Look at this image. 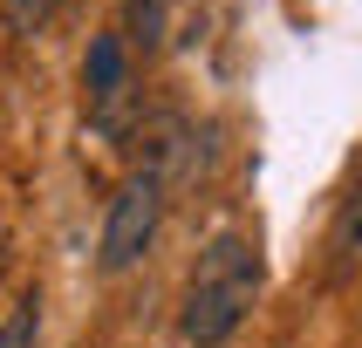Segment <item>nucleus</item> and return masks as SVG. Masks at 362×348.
<instances>
[{
    "label": "nucleus",
    "mask_w": 362,
    "mask_h": 348,
    "mask_svg": "<svg viewBox=\"0 0 362 348\" xmlns=\"http://www.w3.org/2000/svg\"><path fill=\"white\" fill-rule=\"evenodd\" d=\"M158 219H164V184L151 171H130L117 184V198L103 212V239H96V266L103 273H123V266H137L158 239Z\"/></svg>",
    "instance_id": "nucleus-2"
},
{
    "label": "nucleus",
    "mask_w": 362,
    "mask_h": 348,
    "mask_svg": "<svg viewBox=\"0 0 362 348\" xmlns=\"http://www.w3.org/2000/svg\"><path fill=\"white\" fill-rule=\"evenodd\" d=\"M35 335H41V294L28 287L14 307H7V328H0V348H35Z\"/></svg>",
    "instance_id": "nucleus-5"
},
{
    "label": "nucleus",
    "mask_w": 362,
    "mask_h": 348,
    "mask_svg": "<svg viewBox=\"0 0 362 348\" xmlns=\"http://www.w3.org/2000/svg\"><path fill=\"white\" fill-rule=\"evenodd\" d=\"M260 280H267V266H260V246L240 239V232H219V239L199 253V266H192V287H185V342H199V348H219L233 328L246 321V307L260 301Z\"/></svg>",
    "instance_id": "nucleus-1"
},
{
    "label": "nucleus",
    "mask_w": 362,
    "mask_h": 348,
    "mask_svg": "<svg viewBox=\"0 0 362 348\" xmlns=\"http://www.w3.org/2000/svg\"><path fill=\"white\" fill-rule=\"evenodd\" d=\"M164 28H171V0H123V48L130 55H158L164 48Z\"/></svg>",
    "instance_id": "nucleus-4"
},
{
    "label": "nucleus",
    "mask_w": 362,
    "mask_h": 348,
    "mask_svg": "<svg viewBox=\"0 0 362 348\" xmlns=\"http://www.w3.org/2000/svg\"><path fill=\"white\" fill-rule=\"evenodd\" d=\"M356 273H362V157H356L342 205H335V225H328V287L356 280Z\"/></svg>",
    "instance_id": "nucleus-3"
}]
</instances>
